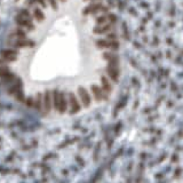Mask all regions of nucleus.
<instances>
[{
    "mask_svg": "<svg viewBox=\"0 0 183 183\" xmlns=\"http://www.w3.org/2000/svg\"><path fill=\"white\" fill-rule=\"evenodd\" d=\"M35 16L38 18L39 21H43V20H44V14L41 13V10L39 8L35 9Z\"/></svg>",
    "mask_w": 183,
    "mask_h": 183,
    "instance_id": "8",
    "label": "nucleus"
},
{
    "mask_svg": "<svg viewBox=\"0 0 183 183\" xmlns=\"http://www.w3.org/2000/svg\"><path fill=\"white\" fill-rule=\"evenodd\" d=\"M108 72H109L110 77L114 80H118V69H117V67H112L111 65V68L108 69Z\"/></svg>",
    "mask_w": 183,
    "mask_h": 183,
    "instance_id": "5",
    "label": "nucleus"
},
{
    "mask_svg": "<svg viewBox=\"0 0 183 183\" xmlns=\"http://www.w3.org/2000/svg\"><path fill=\"white\" fill-rule=\"evenodd\" d=\"M54 105L55 108H59V94L54 92Z\"/></svg>",
    "mask_w": 183,
    "mask_h": 183,
    "instance_id": "11",
    "label": "nucleus"
},
{
    "mask_svg": "<svg viewBox=\"0 0 183 183\" xmlns=\"http://www.w3.org/2000/svg\"><path fill=\"white\" fill-rule=\"evenodd\" d=\"M67 101H65V97L63 94H60L59 96V110L61 111V112H64L65 111V109H67V103H65Z\"/></svg>",
    "mask_w": 183,
    "mask_h": 183,
    "instance_id": "4",
    "label": "nucleus"
},
{
    "mask_svg": "<svg viewBox=\"0 0 183 183\" xmlns=\"http://www.w3.org/2000/svg\"><path fill=\"white\" fill-rule=\"evenodd\" d=\"M49 1H51V4H52L53 8H56V7H57L56 4H55V0H49Z\"/></svg>",
    "mask_w": 183,
    "mask_h": 183,
    "instance_id": "14",
    "label": "nucleus"
},
{
    "mask_svg": "<svg viewBox=\"0 0 183 183\" xmlns=\"http://www.w3.org/2000/svg\"><path fill=\"white\" fill-rule=\"evenodd\" d=\"M16 47H29V46H33L32 41H27V40H18L15 43Z\"/></svg>",
    "mask_w": 183,
    "mask_h": 183,
    "instance_id": "7",
    "label": "nucleus"
},
{
    "mask_svg": "<svg viewBox=\"0 0 183 183\" xmlns=\"http://www.w3.org/2000/svg\"><path fill=\"white\" fill-rule=\"evenodd\" d=\"M105 22V17L103 16V17H98L97 18V23L98 24H101V23H104Z\"/></svg>",
    "mask_w": 183,
    "mask_h": 183,
    "instance_id": "13",
    "label": "nucleus"
},
{
    "mask_svg": "<svg viewBox=\"0 0 183 183\" xmlns=\"http://www.w3.org/2000/svg\"><path fill=\"white\" fill-rule=\"evenodd\" d=\"M97 45L98 46H103L105 48H118V46H119V44L117 41H105V40L97 41Z\"/></svg>",
    "mask_w": 183,
    "mask_h": 183,
    "instance_id": "3",
    "label": "nucleus"
},
{
    "mask_svg": "<svg viewBox=\"0 0 183 183\" xmlns=\"http://www.w3.org/2000/svg\"><path fill=\"white\" fill-rule=\"evenodd\" d=\"M51 93L49 92H46V95H45V108H46V111L49 112L51 110Z\"/></svg>",
    "mask_w": 183,
    "mask_h": 183,
    "instance_id": "6",
    "label": "nucleus"
},
{
    "mask_svg": "<svg viewBox=\"0 0 183 183\" xmlns=\"http://www.w3.org/2000/svg\"><path fill=\"white\" fill-rule=\"evenodd\" d=\"M1 54H2L4 57H8L10 55H16V52H14V51H4Z\"/></svg>",
    "mask_w": 183,
    "mask_h": 183,
    "instance_id": "9",
    "label": "nucleus"
},
{
    "mask_svg": "<svg viewBox=\"0 0 183 183\" xmlns=\"http://www.w3.org/2000/svg\"><path fill=\"white\" fill-rule=\"evenodd\" d=\"M79 94L81 96L82 102L85 103V106H88V105H89V102H90V98H89V95H88L87 90H86L85 88L79 87Z\"/></svg>",
    "mask_w": 183,
    "mask_h": 183,
    "instance_id": "1",
    "label": "nucleus"
},
{
    "mask_svg": "<svg viewBox=\"0 0 183 183\" xmlns=\"http://www.w3.org/2000/svg\"><path fill=\"white\" fill-rule=\"evenodd\" d=\"M70 103H71V112H78L79 111V104L77 102V98L75 97L73 94H70Z\"/></svg>",
    "mask_w": 183,
    "mask_h": 183,
    "instance_id": "2",
    "label": "nucleus"
},
{
    "mask_svg": "<svg viewBox=\"0 0 183 183\" xmlns=\"http://www.w3.org/2000/svg\"><path fill=\"white\" fill-rule=\"evenodd\" d=\"M40 103H41V102H40V95L38 94V95H37V103H35V105H37V108H38V109H40V108H41V106H40Z\"/></svg>",
    "mask_w": 183,
    "mask_h": 183,
    "instance_id": "12",
    "label": "nucleus"
},
{
    "mask_svg": "<svg viewBox=\"0 0 183 183\" xmlns=\"http://www.w3.org/2000/svg\"><path fill=\"white\" fill-rule=\"evenodd\" d=\"M102 81H103V86H104L105 90H106V92H110V90H111V87L109 86V82L106 81V79H105V78H102Z\"/></svg>",
    "mask_w": 183,
    "mask_h": 183,
    "instance_id": "10",
    "label": "nucleus"
}]
</instances>
